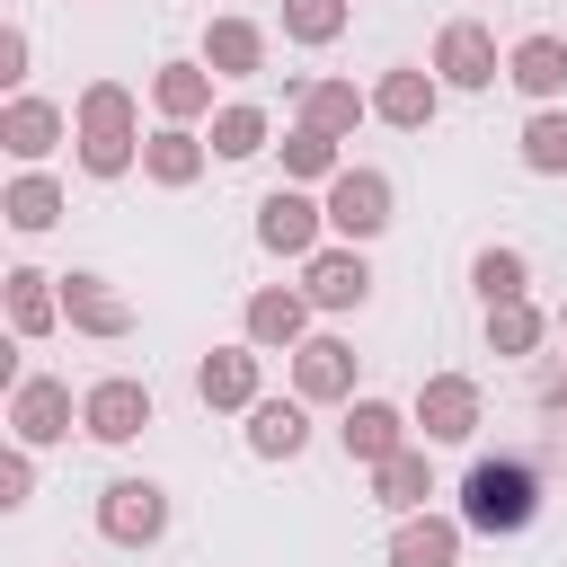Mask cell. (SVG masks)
<instances>
[{
  "label": "cell",
  "instance_id": "e0dca14e",
  "mask_svg": "<svg viewBox=\"0 0 567 567\" xmlns=\"http://www.w3.org/2000/svg\"><path fill=\"white\" fill-rule=\"evenodd\" d=\"M461 532H470V523L399 514V532H390V567H461Z\"/></svg>",
  "mask_w": 567,
  "mask_h": 567
},
{
  "label": "cell",
  "instance_id": "8fae6325",
  "mask_svg": "<svg viewBox=\"0 0 567 567\" xmlns=\"http://www.w3.org/2000/svg\"><path fill=\"white\" fill-rule=\"evenodd\" d=\"M434 106H443V89H434L416 62H399V71H381V80H372V115H381L390 133H425V124H434Z\"/></svg>",
  "mask_w": 567,
  "mask_h": 567
},
{
  "label": "cell",
  "instance_id": "8d00e7d4",
  "mask_svg": "<svg viewBox=\"0 0 567 567\" xmlns=\"http://www.w3.org/2000/svg\"><path fill=\"white\" fill-rule=\"evenodd\" d=\"M558 328H567V310H558Z\"/></svg>",
  "mask_w": 567,
  "mask_h": 567
},
{
  "label": "cell",
  "instance_id": "d6a6232c",
  "mask_svg": "<svg viewBox=\"0 0 567 567\" xmlns=\"http://www.w3.org/2000/svg\"><path fill=\"white\" fill-rule=\"evenodd\" d=\"M284 35L292 44H337L346 35V0H284Z\"/></svg>",
  "mask_w": 567,
  "mask_h": 567
},
{
  "label": "cell",
  "instance_id": "83f0119b",
  "mask_svg": "<svg viewBox=\"0 0 567 567\" xmlns=\"http://www.w3.org/2000/svg\"><path fill=\"white\" fill-rule=\"evenodd\" d=\"M470 284H478V301H523L532 292V257L523 248H478L470 257Z\"/></svg>",
  "mask_w": 567,
  "mask_h": 567
},
{
  "label": "cell",
  "instance_id": "484cf974",
  "mask_svg": "<svg viewBox=\"0 0 567 567\" xmlns=\"http://www.w3.org/2000/svg\"><path fill=\"white\" fill-rule=\"evenodd\" d=\"M363 115H372V97H363L354 80H310V89H301V124H319V133H337V142H346Z\"/></svg>",
  "mask_w": 567,
  "mask_h": 567
},
{
  "label": "cell",
  "instance_id": "5bb4252c",
  "mask_svg": "<svg viewBox=\"0 0 567 567\" xmlns=\"http://www.w3.org/2000/svg\"><path fill=\"white\" fill-rule=\"evenodd\" d=\"M337 434H346V461H363V470H381L390 452H408V416L390 399H354Z\"/></svg>",
  "mask_w": 567,
  "mask_h": 567
},
{
  "label": "cell",
  "instance_id": "603a6c76",
  "mask_svg": "<svg viewBox=\"0 0 567 567\" xmlns=\"http://www.w3.org/2000/svg\"><path fill=\"white\" fill-rule=\"evenodd\" d=\"M505 80H514L532 106H549V97L567 89V44H558V35H523V44L505 53Z\"/></svg>",
  "mask_w": 567,
  "mask_h": 567
},
{
  "label": "cell",
  "instance_id": "6da1fadb",
  "mask_svg": "<svg viewBox=\"0 0 567 567\" xmlns=\"http://www.w3.org/2000/svg\"><path fill=\"white\" fill-rule=\"evenodd\" d=\"M71 142H80V168H89V177H124V168L142 159L133 89H124V80H89V89H80V124H71Z\"/></svg>",
  "mask_w": 567,
  "mask_h": 567
},
{
  "label": "cell",
  "instance_id": "e575fe53",
  "mask_svg": "<svg viewBox=\"0 0 567 567\" xmlns=\"http://www.w3.org/2000/svg\"><path fill=\"white\" fill-rule=\"evenodd\" d=\"M0 80H9V89L27 80V27H0Z\"/></svg>",
  "mask_w": 567,
  "mask_h": 567
},
{
  "label": "cell",
  "instance_id": "8992f818",
  "mask_svg": "<svg viewBox=\"0 0 567 567\" xmlns=\"http://www.w3.org/2000/svg\"><path fill=\"white\" fill-rule=\"evenodd\" d=\"M9 434H18L27 452H44V443H71V381H53V372H27V381L9 390Z\"/></svg>",
  "mask_w": 567,
  "mask_h": 567
},
{
  "label": "cell",
  "instance_id": "ba28073f",
  "mask_svg": "<svg viewBox=\"0 0 567 567\" xmlns=\"http://www.w3.org/2000/svg\"><path fill=\"white\" fill-rule=\"evenodd\" d=\"M301 292H310V310H363V292H372L363 248H354V239H337V248L301 257Z\"/></svg>",
  "mask_w": 567,
  "mask_h": 567
},
{
  "label": "cell",
  "instance_id": "9c48e42d",
  "mask_svg": "<svg viewBox=\"0 0 567 567\" xmlns=\"http://www.w3.org/2000/svg\"><path fill=\"white\" fill-rule=\"evenodd\" d=\"M80 425H89V443H133V434L151 425V390H142L133 372H106V381L80 399Z\"/></svg>",
  "mask_w": 567,
  "mask_h": 567
},
{
  "label": "cell",
  "instance_id": "4fadbf2b",
  "mask_svg": "<svg viewBox=\"0 0 567 567\" xmlns=\"http://www.w3.org/2000/svg\"><path fill=\"white\" fill-rule=\"evenodd\" d=\"M62 319L80 337H124L133 328V301L106 284V275H62Z\"/></svg>",
  "mask_w": 567,
  "mask_h": 567
},
{
  "label": "cell",
  "instance_id": "44dd1931",
  "mask_svg": "<svg viewBox=\"0 0 567 567\" xmlns=\"http://www.w3.org/2000/svg\"><path fill=\"white\" fill-rule=\"evenodd\" d=\"M213 80H221L213 62H159V71H151V106H159L168 124H195V115L213 106Z\"/></svg>",
  "mask_w": 567,
  "mask_h": 567
},
{
  "label": "cell",
  "instance_id": "d6986e66",
  "mask_svg": "<svg viewBox=\"0 0 567 567\" xmlns=\"http://www.w3.org/2000/svg\"><path fill=\"white\" fill-rule=\"evenodd\" d=\"M310 337V292H284V284H266V292H248V346H301Z\"/></svg>",
  "mask_w": 567,
  "mask_h": 567
},
{
  "label": "cell",
  "instance_id": "277c9868",
  "mask_svg": "<svg viewBox=\"0 0 567 567\" xmlns=\"http://www.w3.org/2000/svg\"><path fill=\"white\" fill-rule=\"evenodd\" d=\"M390 204H399V195H390L381 168H337V177H328V230L354 239V248L390 230Z\"/></svg>",
  "mask_w": 567,
  "mask_h": 567
},
{
  "label": "cell",
  "instance_id": "30bf717a",
  "mask_svg": "<svg viewBox=\"0 0 567 567\" xmlns=\"http://www.w3.org/2000/svg\"><path fill=\"white\" fill-rule=\"evenodd\" d=\"M434 71H443L452 89H496V35H487L478 18H452V27L434 35Z\"/></svg>",
  "mask_w": 567,
  "mask_h": 567
},
{
  "label": "cell",
  "instance_id": "1f68e13d",
  "mask_svg": "<svg viewBox=\"0 0 567 567\" xmlns=\"http://www.w3.org/2000/svg\"><path fill=\"white\" fill-rule=\"evenodd\" d=\"M284 177H337V133L292 124V133H284Z\"/></svg>",
  "mask_w": 567,
  "mask_h": 567
},
{
  "label": "cell",
  "instance_id": "4dcf8cb0",
  "mask_svg": "<svg viewBox=\"0 0 567 567\" xmlns=\"http://www.w3.org/2000/svg\"><path fill=\"white\" fill-rule=\"evenodd\" d=\"M266 151V106H221L213 115V159H257Z\"/></svg>",
  "mask_w": 567,
  "mask_h": 567
},
{
  "label": "cell",
  "instance_id": "5b68a950",
  "mask_svg": "<svg viewBox=\"0 0 567 567\" xmlns=\"http://www.w3.org/2000/svg\"><path fill=\"white\" fill-rule=\"evenodd\" d=\"M478 416H487V390H478L470 372H425V381H416V425H425V443H470Z\"/></svg>",
  "mask_w": 567,
  "mask_h": 567
},
{
  "label": "cell",
  "instance_id": "cb8c5ba5",
  "mask_svg": "<svg viewBox=\"0 0 567 567\" xmlns=\"http://www.w3.org/2000/svg\"><path fill=\"white\" fill-rule=\"evenodd\" d=\"M53 319H62V275L9 266V328L18 337H53Z\"/></svg>",
  "mask_w": 567,
  "mask_h": 567
},
{
  "label": "cell",
  "instance_id": "ac0fdd59",
  "mask_svg": "<svg viewBox=\"0 0 567 567\" xmlns=\"http://www.w3.org/2000/svg\"><path fill=\"white\" fill-rule=\"evenodd\" d=\"M53 142H62V106H53V97H9V106H0V151H9V159L35 168Z\"/></svg>",
  "mask_w": 567,
  "mask_h": 567
},
{
  "label": "cell",
  "instance_id": "836d02e7",
  "mask_svg": "<svg viewBox=\"0 0 567 567\" xmlns=\"http://www.w3.org/2000/svg\"><path fill=\"white\" fill-rule=\"evenodd\" d=\"M27 496H35V461H27V443H9V452H0V505L18 514Z\"/></svg>",
  "mask_w": 567,
  "mask_h": 567
},
{
  "label": "cell",
  "instance_id": "52a82bcc",
  "mask_svg": "<svg viewBox=\"0 0 567 567\" xmlns=\"http://www.w3.org/2000/svg\"><path fill=\"white\" fill-rule=\"evenodd\" d=\"M319 230H328V204H310L301 186H275L257 204V248L275 257H319Z\"/></svg>",
  "mask_w": 567,
  "mask_h": 567
},
{
  "label": "cell",
  "instance_id": "3957f363",
  "mask_svg": "<svg viewBox=\"0 0 567 567\" xmlns=\"http://www.w3.org/2000/svg\"><path fill=\"white\" fill-rule=\"evenodd\" d=\"M97 532H106L115 549H151V540L168 532V487H159V478H106Z\"/></svg>",
  "mask_w": 567,
  "mask_h": 567
},
{
  "label": "cell",
  "instance_id": "7402d4cb",
  "mask_svg": "<svg viewBox=\"0 0 567 567\" xmlns=\"http://www.w3.org/2000/svg\"><path fill=\"white\" fill-rule=\"evenodd\" d=\"M204 159H213V142H195L186 124H159V133L142 142V177H151V186H195Z\"/></svg>",
  "mask_w": 567,
  "mask_h": 567
},
{
  "label": "cell",
  "instance_id": "7a4b0ae2",
  "mask_svg": "<svg viewBox=\"0 0 567 567\" xmlns=\"http://www.w3.org/2000/svg\"><path fill=\"white\" fill-rule=\"evenodd\" d=\"M540 514V470L523 461V452H496V461H470V478H461V523L470 532H523Z\"/></svg>",
  "mask_w": 567,
  "mask_h": 567
},
{
  "label": "cell",
  "instance_id": "2e32d148",
  "mask_svg": "<svg viewBox=\"0 0 567 567\" xmlns=\"http://www.w3.org/2000/svg\"><path fill=\"white\" fill-rule=\"evenodd\" d=\"M301 443H310V399H301V390L248 408V452H257V461H292Z\"/></svg>",
  "mask_w": 567,
  "mask_h": 567
},
{
  "label": "cell",
  "instance_id": "7c38bea8",
  "mask_svg": "<svg viewBox=\"0 0 567 567\" xmlns=\"http://www.w3.org/2000/svg\"><path fill=\"white\" fill-rule=\"evenodd\" d=\"M292 390L319 408V399H354V346L346 337H301L292 346Z\"/></svg>",
  "mask_w": 567,
  "mask_h": 567
},
{
  "label": "cell",
  "instance_id": "f546056e",
  "mask_svg": "<svg viewBox=\"0 0 567 567\" xmlns=\"http://www.w3.org/2000/svg\"><path fill=\"white\" fill-rule=\"evenodd\" d=\"M523 168H532V177H567V115H558V106H540V115L523 124Z\"/></svg>",
  "mask_w": 567,
  "mask_h": 567
},
{
  "label": "cell",
  "instance_id": "4316f807",
  "mask_svg": "<svg viewBox=\"0 0 567 567\" xmlns=\"http://www.w3.org/2000/svg\"><path fill=\"white\" fill-rule=\"evenodd\" d=\"M0 213H9V230H53V221H62V186H53L44 168H27V177H9Z\"/></svg>",
  "mask_w": 567,
  "mask_h": 567
},
{
  "label": "cell",
  "instance_id": "d4e9b609",
  "mask_svg": "<svg viewBox=\"0 0 567 567\" xmlns=\"http://www.w3.org/2000/svg\"><path fill=\"white\" fill-rule=\"evenodd\" d=\"M425 496H434V461L408 443V452H390L381 470H372V505H390V514H425Z\"/></svg>",
  "mask_w": 567,
  "mask_h": 567
},
{
  "label": "cell",
  "instance_id": "9a60e30c",
  "mask_svg": "<svg viewBox=\"0 0 567 567\" xmlns=\"http://www.w3.org/2000/svg\"><path fill=\"white\" fill-rule=\"evenodd\" d=\"M195 399L204 408H257V346H213L195 363Z\"/></svg>",
  "mask_w": 567,
  "mask_h": 567
},
{
  "label": "cell",
  "instance_id": "d590c367",
  "mask_svg": "<svg viewBox=\"0 0 567 567\" xmlns=\"http://www.w3.org/2000/svg\"><path fill=\"white\" fill-rule=\"evenodd\" d=\"M540 408H567V363H558V372L540 381Z\"/></svg>",
  "mask_w": 567,
  "mask_h": 567
},
{
  "label": "cell",
  "instance_id": "f1b7e54d",
  "mask_svg": "<svg viewBox=\"0 0 567 567\" xmlns=\"http://www.w3.org/2000/svg\"><path fill=\"white\" fill-rule=\"evenodd\" d=\"M540 328H549V319L532 310V292H523V301H487V354H532Z\"/></svg>",
  "mask_w": 567,
  "mask_h": 567
},
{
  "label": "cell",
  "instance_id": "ffe728a7",
  "mask_svg": "<svg viewBox=\"0 0 567 567\" xmlns=\"http://www.w3.org/2000/svg\"><path fill=\"white\" fill-rule=\"evenodd\" d=\"M204 62H213L221 80H257V71H266V27H257V18H213V27H204Z\"/></svg>",
  "mask_w": 567,
  "mask_h": 567
}]
</instances>
